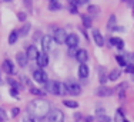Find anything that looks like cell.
Here are the masks:
<instances>
[{"mask_svg":"<svg viewBox=\"0 0 134 122\" xmlns=\"http://www.w3.org/2000/svg\"><path fill=\"white\" fill-rule=\"evenodd\" d=\"M50 109V102L47 99H43V98H39V99H33L31 102H29L27 105V112L30 116H34V118H39V119H43L49 115Z\"/></svg>","mask_w":134,"mask_h":122,"instance_id":"cell-1","label":"cell"},{"mask_svg":"<svg viewBox=\"0 0 134 122\" xmlns=\"http://www.w3.org/2000/svg\"><path fill=\"white\" fill-rule=\"evenodd\" d=\"M47 121L49 122H64V114L60 109H50L49 115H47Z\"/></svg>","mask_w":134,"mask_h":122,"instance_id":"cell-2","label":"cell"},{"mask_svg":"<svg viewBox=\"0 0 134 122\" xmlns=\"http://www.w3.org/2000/svg\"><path fill=\"white\" fill-rule=\"evenodd\" d=\"M66 86H67V91H69L70 95H80L81 94V86L79 82H76L74 79H69V81L66 82Z\"/></svg>","mask_w":134,"mask_h":122,"instance_id":"cell-3","label":"cell"},{"mask_svg":"<svg viewBox=\"0 0 134 122\" xmlns=\"http://www.w3.org/2000/svg\"><path fill=\"white\" fill-rule=\"evenodd\" d=\"M54 39L52 36H49V35H44L43 37H41V47H43V52L44 53H49V52H52L53 50V47H54Z\"/></svg>","mask_w":134,"mask_h":122,"instance_id":"cell-4","label":"cell"},{"mask_svg":"<svg viewBox=\"0 0 134 122\" xmlns=\"http://www.w3.org/2000/svg\"><path fill=\"white\" fill-rule=\"evenodd\" d=\"M44 91L53 95H60V82L59 81H47L44 83Z\"/></svg>","mask_w":134,"mask_h":122,"instance_id":"cell-5","label":"cell"},{"mask_svg":"<svg viewBox=\"0 0 134 122\" xmlns=\"http://www.w3.org/2000/svg\"><path fill=\"white\" fill-rule=\"evenodd\" d=\"M53 39H54V42H56V43H59V45L66 43V39H67V33H66V30H64V29H62V27L54 29Z\"/></svg>","mask_w":134,"mask_h":122,"instance_id":"cell-6","label":"cell"},{"mask_svg":"<svg viewBox=\"0 0 134 122\" xmlns=\"http://www.w3.org/2000/svg\"><path fill=\"white\" fill-rule=\"evenodd\" d=\"M33 79L36 82H39V83H46L47 81H49V79H47V75H46V72H44L43 69H34L33 70Z\"/></svg>","mask_w":134,"mask_h":122,"instance_id":"cell-7","label":"cell"},{"mask_svg":"<svg viewBox=\"0 0 134 122\" xmlns=\"http://www.w3.org/2000/svg\"><path fill=\"white\" fill-rule=\"evenodd\" d=\"M113 92L114 91L111 88H107V86H104V85L98 86V88L96 89V95H97L98 98H107V96H111Z\"/></svg>","mask_w":134,"mask_h":122,"instance_id":"cell-8","label":"cell"},{"mask_svg":"<svg viewBox=\"0 0 134 122\" xmlns=\"http://www.w3.org/2000/svg\"><path fill=\"white\" fill-rule=\"evenodd\" d=\"M26 55H27V59L29 60H37L40 52L37 50V47L34 46V45H30V46L27 47V50H26Z\"/></svg>","mask_w":134,"mask_h":122,"instance_id":"cell-9","label":"cell"},{"mask_svg":"<svg viewBox=\"0 0 134 122\" xmlns=\"http://www.w3.org/2000/svg\"><path fill=\"white\" fill-rule=\"evenodd\" d=\"M91 35H93V40L97 46H104V37L101 35V32L98 29H93L91 30Z\"/></svg>","mask_w":134,"mask_h":122,"instance_id":"cell-10","label":"cell"},{"mask_svg":"<svg viewBox=\"0 0 134 122\" xmlns=\"http://www.w3.org/2000/svg\"><path fill=\"white\" fill-rule=\"evenodd\" d=\"M79 36L76 33H70V35H67V39H66V43H67V46L69 47H77L79 46Z\"/></svg>","mask_w":134,"mask_h":122,"instance_id":"cell-11","label":"cell"},{"mask_svg":"<svg viewBox=\"0 0 134 122\" xmlns=\"http://www.w3.org/2000/svg\"><path fill=\"white\" fill-rule=\"evenodd\" d=\"M16 60H17V63H19V66H20V68H26L27 62H29L27 55L24 53V52H19L17 55H16Z\"/></svg>","mask_w":134,"mask_h":122,"instance_id":"cell-12","label":"cell"},{"mask_svg":"<svg viewBox=\"0 0 134 122\" xmlns=\"http://www.w3.org/2000/svg\"><path fill=\"white\" fill-rule=\"evenodd\" d=\"M76 59L80 63H86L88 60V52L86 49H77V53H76Z\"/></svg>","mask_w":134,"mask_h":122,"instance_id":"cell-13","label":"cell"},{"mask_svg":"<svg viewBox=\"0 0 134 122\" xmlns=\"http://www.w3.org/2000/svg\"><path fill=\"white\" fill-rule=\"evenodd\" d=\"M2 68H3V70H4L7 75H13V73L16 72L14 70V65L12 63V60H3V63H2Z\"/></svg>","mask_w":134,"mask_h":122,"instance_id":"cell-14","label":"cell"},{"mask_svg":"<svg viewBox=\"0 0 134 122\" xmlns=\"http://www.w3.org/2000/svg\"><path fill=\"white\" fill-rule=\"evenodd\" d=\"M36 62H37V65H39L40 68H46V66L49 65V55L44 53V52H40Z\"/></svg>","mask_w":134,"mask_h":122,"instance_id":"cell-15","label":"cell"},{"mask_svg":"<svg viewBox=\"0 0 134 122\" xmlns=\"http://www.w3.org/2000/svg\"><path fill=\"white\" fill-rule=\"evenodd\" d=\"M79 78H81V79L88 78V68L86 63H80L79 65Z\"/></svg>","mask_w":134,"mask_h":122,"instance_id":"cell-16","label":"cell"},{"mask_svg":"<svg viewBox=\"0 0 134 122\" xmlns=\"http://www.w3.org/2000/svg\"><path fill=\"white\" fill-rule=\"evenodd\" d=\"M30 29H31V25L30 23H24L23 26H21V29H19L17 30V35H19V37H24V36H27L29 35V32H30Z\"/></svg>","mask_w":134,"mask_h":122,"instance_id":"cell-17","label":"cell"},{"mask_svg":"<svg viewBox=\"0 0 134 122\" xmlns=\"http://www.w3.org/2000/svg\"><path fill=\"white\" fill-rule=\"evenodd\" d=\"M63 9V4L59 2V0H53V2L49 3V10L50 12H59Z\"/></svg>","mask_w":134,"mask_h":122,"instance_id":"cell-18","label":"cell"},{"mask_svg":"<svg viewBox=\"0 0 134 122\" xmlns=\"http://www.w3.org/2000/svg\"><path fill=\"white\" fill-rule=\"evenodd\" d=\"M107 81H108V76L106 73V68H98V82L101 85H104Z\"/></svg>","mask_w":134,"mask_h":122,"instance_id":"cell-19","label":"cell"},{"mask_svg":"<svg viewBox=\"0 0 134 122\" xmlns=\"http://www.w3.org/2000/svg\"><path fill=\"white\" fill-rule=\"evenodd\" d=\"M81 22H83V26L86 29H90L91 25H93V19L88 14H81Z\"/></svg>","mask_w":134,"mask_h":122,"instance_id":"cell-20","label":"cell"},{"mask_svg":"<svg viewBox=\"0 0 134 122\" xmlns=\"http://www.w3.org/2000/svg\"><path fill=\"white\" fill-rule=\"evenodd\" d=\"M121 76V70L120 69H113L111 70L110 73H108V81H117V79H119Z\"/></svg>","mask_w":134,"mask_h":122,"instance_id":"cell-21","label":"cell"},{"mask_svg":"<svg viewBox=\"0 0 134 122\" xmlns=\"http://www.w3.org/2000/svg\"><path fill=\"white\" fill-rule=\"evenodd\" d=\"M7 83H9V85H10V86H12L10 89H16V91H20V89H23V86H21V85H20V83H19V82H16L13 78H10V76H9V78H7Z\"/></svg>","mask_w":134,"mask_h":122,"instance_id":"cell-22","label":"cell"},{"mask_svg":"<svg viewBox=\"0 0 134 122\" xmlns=\"http://www.w3.org/2000/svg\"><path fill=\"white\" fill-rule=\"evenodd\" d=\"M116 60H117V63H119V65L121 66V68H127V66L130 65V63L127 62L126 59H124V56H123V55H117V56H116Z\"/></svg>","mask_w":134,"mask_h":122,"instance_id":"cell-23","label":"cell"},{"mask_svg":"<svg viewBox=\"0 0 134 122\" xmlns=\"http://www.w3.org/2000/svg\"><path fill=\"white\" fill-rule=\"evenodd\" d=\"M124 119V109L123 108H119L116 112V115H114V121L116 122H123Z\"/></svg>","mask_w":134,"mask_h":122,"instance_id":"cell-24","label":"cell"},{"mask_svg":"<svg viewBox=\"0 0 134 122\" xmlns=\"http://www.w3.org/2000/svg\"><path fill=\"white\" fill-rule=\"evenodd\" d=\"M116 23H117V17L114 14H111L110 17H108V22H107V29L111 30L113 27H116Z\"/></svg>","mask_w":134,"mask_h":122,"instance_id":"cell-25","label":"cell"},{"mask_svg":"<svg viewBox=\"0 0 134 122\" xmlns=\"http://www.w3.org/2000/svg\"><path fill=\"white\" fill-rule=\"evenodd\" d=\"M87 12H88V14H98L100 13V7L96 6V4H88L87 6Z\"/></svg>","mask_w":134,"mask_h":122,"instance_id":"cell-26","label":"cell"},{"mask_svg":"<svg viewBox=\"0 0 134 122\" xmlns=\"http://www.w3.org/2000/svg\"><path fill=\"white\" fill-rule=\"evenodd\" d=\"M63 105L64 106H67V108H79V102H76V101H70V99H64L63 101Z\"/></svg>","mask_w":134,"mask_h":122,"instance_id":"cell-27","label":"cell"},{"mask_svg":"<svg viewBox=\"0 0 134 122\" xmlns=\"http://www.w3.org/2000/svg\"><path fill=\"white\" fill-rule=\"evenodd\" d=\"M17 39H19L17 30H13V32H10V35H9V43H10V45H14L16 42H17Z\"/></svg>","mask_w":134,"mask_h":122,"instance_id":"cell-28","label":"cell"},{"mask_svg":"<svg viewBox=\"0 0 134 122\" xmlns=\"http://www.w3.org/2000/svg\"><path fill=\"white\" fill-rule=\"evenodd\" d=\"M30 94H33L36 96H44V95H46V91H41V89L36 88V86H31V88H30Z\"/></svg>","mask_w":134,"mask_h":122,"instance_id":"cell-29","label":"cell"},{"mask_svg":"<svg viewBox=\"0 0 134 122\" xmlns=\"http://www.w3.org/2000/svg\"><path fill=\"white\" fill-rule=\"evenodd\" d=\"M123 56H124V59H126L129 63H133L134 65V53L133 52H124Z\"/></svg>","mask_w":134,"mask_h":122,"instance_id":"cell-30","label":"cell"},{"mask_svg":"<svg viewBox=\"0 0 134 122\" xmlns=\"http://www.w3.org/2000/svg\"><path fill=\"white\" fill-rule=\"evenodd\" d=\"M26 19H27L26 12H19L17 13V20L19 22H26Z\"/></svg>","mask_w":134,"mask_h":122,"instance_id":"cell-31","label":"cell"},{"mask_svg":"<svg viewBox=\"0 0 134 122\" xmlns=\"http://www.w3.org/2000/svg\"><path fill=\"white\" fill-rule=\"evenodd\" d=\"M97 121L98 122H110L111 118L108 115H100V116H97Z\"/></svg>","mask_w":134,"mask_h":122,"instance_id":"cell-32","label":"cell"},{"mask_svg":"<svg viewBox=\"0 0 134 122\" xmlns=\"http://www.w3.org/2000/svg\"><path fill=\"white\" fill-rule=\"evenodd\" d=\"M120 42H121L120 37H110V45L111 46H119Z\"/></svg>","mask_w":134,"mask_h":122,"instance_id":"cell-33","label":"cell"},{"mask_svg":"<svg viewBox=\"0 0 134 122\" xmlns=\"http://www.w3.org/2000/svg\"><path fill=\"white\" fill-rule=\"evenodd\" d=\"M23 122H40L39 118H34V116H30V115H27V116H24Z\"/></svg>","mask_w":134,"mask_h":122,"instance_id":"cell-34","label":"cell"},{"mask_svg":"<svg viewBox=\"0 0 134 122\" xmlns=\"http://www.w3.org/2000/svg\"><path fill=\"white\" fill-rule=\"evenodd\" d=\"M127 88H129V83H127V82H123V83H120V85H119L117 91H119V92H124Z\"/></svg>","mask_w":134,"mask_h":122,"instance_id":"cell-35","label":"cell"},{"mask_svg":"<svg viewBox=\"0 0 134 122\" xmlns=\"http://www.w3.org/2000/svg\"><path fill=\"white\" fill-rule=\"evenodd\" d=\"M7 119V115H6V112H4V109L3 108H0V121H6Z\"/></svg>","mask_w":134,"mask_h":122,"instance_id":"cell-36","label":"cell"},{"mask_svg":"<svg viewBox=\"0 0 134 122\" xmlns=\"http://www.w3.org/2000/svg\"><path fill=\"white\" fill-rule=\"evenodd\" d=\"M88 3H90V0H77L74 4L77 6V7H80V6H83V4H88Z\"/></svg>","mask_w":134,"mask_h":122,"instance_id":"cell-37","label":"cell"},{"mask_svg":"<svg viewBox=\"0 0 134 122\" xmlns=\"http://www.w3.org/2000/svg\"><path fill=\"white\" fill-rule=\"evenodd\" d=\"M100 115H106V109H104V108L96 109V116H100Z\"/></svg>","mask_w":134,"mask_h":122,"instance_id":"cell-38","label":"cell"},{"mask_svg":"<svg viewBox=\"0 0 134 122\" xmlns=\"http://www.w3.org/2000/svg\"><path fill=\"white\" fill-rule=\"evenodd\" d=\"M77 53V47H69V56H76Z\"/></svg>","mask_w":134,"mask_h":122,"instance_id":"cell-39","label":"cell"},{"mask_svg":"<svg viewBox=\"0 0 134 122\" xmlns=\"http://www.w3.org/2000/svg\"><path fill=\"white\" fill-rule=\"evenodd\" d=\"M126 72L127 73H134V65H133V63H130V65L126 68Z\"/></svg>","mask_w":134,"mask_h":122,"instance_id":"cell-40","label":"cell"},{"mask_svg":"<svg viewBox=\"0 0 134 122\" xmlns=\"http://www.w3.org/2000/svg\"><path fill=\"white\" fill-rule=\"evenodd\" d=\"M113 32H126V29H124L123 26H116V27H113L111 29Z\"/></svg>","mask_w":134,"mask_h":122,"instance_id":"cell-41","label":"cell"},{"mask_svg":"<svg viewBox=\"0 0 134 122\" xmlns=\"http://www.w3.org/2000/svg\"><path fill=\"white\" fill-rule=\"evenodd\" d=\"M19 114H20V109H19V108H13V111H12V116H17V115Z\"/></svg>","mask_w":134,"mask_h":122,"instance_id":"cell-42","label":"cell"},{"mask_svg":"<svg viewBox=\"0 0 134 122\" xmlns=\"http://www.w3.org/2000/svg\"><path fill=\"white\" fill-rule=\"evenodd\" d=\"M24 4H26V7L29 9V10H31V0H23Z\"/></svg>","mask_w":134,"mask_h":122,"instance_id":"cell-43","label":"cell"},{"mask_svg":"<svg viewBox=\"0 0 134 122\" xmlns=\"http://www.w3.org/2000/svg\"><path fill=\"white\" fill-rule=\"evenodd\" d=\"M10 94L17 98V96H19V91H16V89H10ZM17 99H19V98H17Z\"/></svg>","mask_w":134,"mask_h":122,"instance_id":"cell-44","label":"cell"},{"mask_svg":"<svg viewBox=\"0 0 134 122\" xmlns=\"http://www.w3.org/2000/svg\"><path fill=\"white\" fill-rule=\"evenodd\" d=\"M117 49H119V50H123V49H124V40L120 42V45L117 46Z\"/></svg>","mask_w":134,"mask_h":122,"instance_id":"cell-45","label":"cell"},{"mask_svg":"<svg viewBox=\"0 0 134 122\" xmlns=\"http://www.w3.org/2000/svg\"><path fill=\"white\" fill-rule=\"evenodd\" d=\"M74 118H76V119H81V114H80V112H76Z\"/></svg>","mask_w":134,"mask_h":122,"instance_id":"cell-46","label":"cell"},{"mask_svg":"<svg viewBox=\"0 0 134 122\" xmlns=\"http://www.w3.org/2000/svg\"><path fill=\"white\" fill-rule=\"evenodd\" d=\"M94 121V116H87L86 118V122H93Z\"/></svg>","mask_w":134,"mask_h":122,"instance_id":"cell-47","label":"cell"},{"mask_svg":"<svg viewBox=\"0 0 134 122\" xmlns=\"http://www.w3.org/2000/svg\"><path fill=\"white\" fill-rule=\"evenodd\" d=\"M69 2H70V3H76L77 0H69Z\"/></svg>","mask_w":134,"mask_h":122,"instance_id":"cell-48","label":"cell"},{"mask_svg":"<svg viewBox=\"0 0 134 122\" xmlns=\"http://www.w3.org/2000/svg\"><path fill=\"white\" fill-rule=\"evenodd\" d=\"M123 122H129V121H127V119H126V118H124V119H123Z\"/></svg>","mask_w":134,"mask_h":122,"instance_id":"cell-49","label":"cell"},{"mask_svg":"<svg viewBox=\"0 0 134 122\" xmlns=\"http://www.w3.org/2000/svg\"><path fill=\"white\" fill-rule=\"evenodd\" d=\"M123 2H130V0H123Z\"/></svg>","mask_w":134,"mask_h":122,"instance_id":"cell-50","label":"cell"},{"mask_svg":"<svg viewBox=\"0 0 134 122\" xmlns=\"http://www.w3.org/2000/svg\"><path fill=\"white\" fill-rule=\"evenodd\" d=\"M4 2H12V0H4Z\"/></svg>","mask_w":134,"mask_h":122,"instance_id":"cell-51","label":"cell"},{"mask_svg":"<svg viewBox=\"0 0 134 122\" xmlns=\"http://www.w3.org/2000/svg\"><path fill=\"white\" fill-rule=\"evenodd\" d=\"M133 16H134V10H133Z\"/></svg>","mask_w":134,"mask_h":122,"instance_id":"cell-52","label":"cell"},{"mask_svg":"<svg viewBox=\"0 0 134 122\" xmlns=\"http://www.w3.org/2000/svg\"><path fill=\"white\" fill-rule=\"evenodd\" d=\"M50 2H53V0H50Z\"/></svg>","mask_w":134,"mask_h":122,"instance_id":"cell-53","label":"cell"},{"mask_svg":"<svg viewBox=\"0 0 134 122\" xmlns=\"http://www.w3.org/2000/svg\"><path fill=\"white\" fill-rule=\"evenodd\" d=\"M0 122H2V121H0Z\"/></svg>","mask_w":134,"mask_h":122,"instance_id":"cell-54","label":"cell"}]
</instances>
